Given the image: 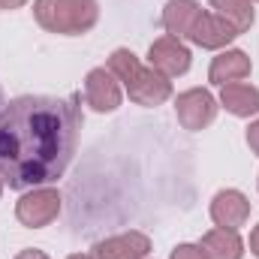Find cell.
Here are the masks:
<instances>
[{
	"instance_id": "5b68a950",
	"label": "cell",
	"mask_w": 259,
	"mask_h": 259,
	"mask_svg": "<svg viewBox=\"0 0 259 259\" xmlns=\"http://www.w3.org/2000/svg\"><path fill=\"white\" fill-rule=\"evenodd\" d=\"M217 109H220V103L214 100V94L208 88H190V91L178 94V100H175L178 121H181V127L190 130V133H199L208 124H214Z\"/></svg>"
},
{
	"instance_id": "3957f363",
	"label": "cell",
	"mask_w": 259,
	"mask_h": 259,
	"mask_svg": "<svg viewBox=\"0 0 259 259\" xmlns=\"http://www.w3.org/2000/svg\"><path fill=\"white\" fill-rule=\"evenodd\" d=\"M33 18L49 33L81 36L100 21V3L97 0H33Z\"/></svg>"
},
{
	"instance_id": "5bb4252c",
	"label": "cell",
	"mask_w": 259,
	"mask_h": 259,
	"mask_svg": "<svg viewBox=\"0 0 259 259\" xmlns=\"http://www.w3.org/2000/svg\"><path fill=\"white\" fill-rule=\"evenodd\" d=\"M202 6L196 0H169L163 6V30L175 39H184L193 27V21L199 18Z\"/></svg>"
},
{
	"instance_id": "7c38bea8",
	"label": "cell",
	"mask_w": 259,
	"mask_h": 259,
	"mask_svg": "<svg viewBox=\"0 0 259 259\" xmlns=\"http://www.w3.org/2000/svg\"><path fill=\"white\" fill-rule=\"evenodd\" d=\"M199 250L205 259H241L244 256V241L235 229H211L202 235Z\"/></svg>"
},
{
	"instance_id": "277c9868",
	"label": "cell",
	"mask_w": 259,
	"mask_h": 259,
	"mask_svg": "<svg viewBox=\"0 0 259 259\" xmlns=\"http://www.w3.org/2000/svg\"><path fill=\"white\" fill-rule=\"evenodd\" d=\"M61 208H64L61 205V193L55 187H33L30 193H24L15 202V217L27 229H42V226L58 220Z\"/></svg>"
},
{
	"instance_id": "ba28073f",
	"label": "cell",
	"mask_w": 259,
	"mask_h": 259,
	"mask_svg": "<svg viewBox=\"0 0 259 259\" xmlns=\"http://www.w3.org/2000/svg\"><path fill=\"white\" fill-rule=\"evenodd\" d=\"M151 253V238L145 232H121V235H112L106 241H97L91 256L94 259H145Z\"/></svg>"
},
{
	"instance_id": "603a6c76",
	"label": "cell",
	"mask_w": 259,
	"mask_h": 259,
	"mask_svg": "<svg viewBox=\"0 0 259 259\" xmlns=\"http://www.w3.org/2000/svg\"><path fill=\"white\" fill-rule=\"evenodd\" d=\"M0 196H3V178H0Z\"/></svg>"
},
{
	"instance_id": "8992f818",
	"label": "cell",
	"mask_w": 259,
	"mask_h": 259,
	"mask_svg": "<svg viewBox=\"0 0 259 259\" xmlns=\"http://www.w3.org/2000/svg\"><path fill=\"white\" fill-rule=\"evenodd\" d=\"M193 64V55H190V49L181 42V39H175V36H160V39H154L151 42V49H148V66H154L160 75H166V78H175V75H184L187 69Z\"/></svg>"
},
{
	"instance_id": "30bf717a",
	"label": "cell",
	"mask_w": 259,
	"mask_h": 259,
	"mask_svg": "<svg viewBox=\"0 0 259 259\" xmlns=\"http://www.w3.org/2000/svg\"><path fill=\"white\" fill-rule=\"evenodd\" d=\"M235 36H238V33H235L220 15H214V12H208V9L199 12V18L193 21V27H190V33H187V39H190L193 46H199V49H211V52L226 49Z\"/></svg>"
},
{
	"instance_id": "d6986e66",
	"label": "cell",
	"mask_w": 259,
	"mask_h": 259,
	"mask_svg": "<svg viewBox=\"0 0 259 259\" xmlns=\"http://www.w3.org/2000/svg\"><path fill=\"white\" fill-rule=\"evenodd\" d=\"M250 253L259 259V223L253 226V232H250Z\"/></svg>"
},
{
	"instance_id": "44dd1931",
	"label": "cell",
	"mask_w": 259,
	"mask_h": 259,
	"mask_svg": "<svg viewBox=\"0 0 259 259\" xmlns=\"http://www.w3.org/2000/svg\"><path fill=\"white\" fill-rule=\"evenodd\" d=\"M66 259H94V256H88V253H72V256H66Z\"/></svg>"
},
{
	"instance_id": "7a4b0ae2",
	"label": "cell",
	"mask_w": 259,
	"mask_h": 259,
	"mask_svg": "<svg viewBox=\"0 0 259 259\" xmlns=\"http://www.w3.org/2000/svg\"><path fill=\"white\" fill-rule=\"evenodd\" d=\"M109 69L118 81H124L136 106H163L172 97V78L160 75L154 66H145L130 49H115L109 58Z\"/></svg>"
},
{
	"instance_id": "9c48e42d",
	"label": "cell",
	"mask_w": 259,
	"mask_h": 259,
	"mask_svg": "<svg viewBox=\"0 0 259 259\" xmlns=\"http://www.w3.org/2000/svg\"><path fill=\"white\" fill-rule=\"evenodd\" d=\"M250 217V199L241 193V190H220V193L211 199V220L220 226V229H241Z\"/></svg>"
},
{
	"instance_id": "ffe728a7",
	"label": "cell",
	"mask_w": 259,
	"mask_h": 259,
	"mask_svg": "<svg viewBox=\"0 0 259 259\" xmlns=\"http://www.w3.org/2000/svg\"><path fill=\"white\" fill-rule=\"evenodd\" d=\"M24 3H27V0H0V9H6V12H9V9H21Z\"/></svg>"
},
{
	"instance_id": "cb8c5ba5",
	"label": "cell",
	"mask_w": 259,
	"mask_h": 259,
	"mask_svg": "<svg viewBox=\"0 0 259 259\" xmlns=\"http://www.w3.org/2000/svg\"><path fill=\"white\" fill-rule=\"evenodd\" d=\"M247 3H259V0H247Z\"/></svg>"
},
{
	"instance_id": "ac0fdd59",
	"label": "cell",
	"mask_w": 259,
	"mask_h": 259,
	"mask_svg": "<svg viewBox=\"0 0 259 259\" xmlns=\"http://www.w3.org/2000/svg\"><path fill=\"white\" fill-rule=\"evenodd\" d=\"M15 259H49V253H42V250H21V253H15Z\"/></svg>"
},
{
	"instance_id": "9a60e30c",
	"label": "cell",
	"mask_w": 259,
	"mask_h": 259,
	"mask_svg": "<svg viewBox=\"0 0 259 259\" xmlns=\"http://www.w3.org/2000/svg\"><path fill=\"white\" fill-rule=\"evenodd\" d=\"M211 12L220 15L238 36L247 33L256 21V12H253V3L247 0H211Z\"/></svg>"
},
{
	"instance_id": "2e32d148",
	"label": "cell",
	"mask_w": 259,
	"mask_h": 259,
	"mask_svg": "<svg viewBox=\"0 0 259 259\" xmlns=\"http://www.w3.org/2000/svg\"><path fill=\"white\" fill-rule=\"evenodd\" d=\"M169 259H205V256H202L199 244H178V247L172 250V256H169Z\"/></svg>"
},
{
	"instance_id": "e0dca14e",
	"label": "cell",
	"mask_w": 259,
	"mask_h": 259,
	"mask_svg": "<svg viewBox=\"0 0 259 259\" xmlns=\"http://www.w3.org/2000/svg\"><path fill=\"white\" fill-rule=\"evenodd\" d=\"M247 145H250V151L259 157V118L247 127Z\"/></svg>"
},
{
	"instance_id": "8fae6325",
	"label": "cell",
	"mask_w": 259,
	"mask_h": 259,
	"mask_svg": "<svg viewBox=\"0 0 259 259\" xmlns=\"http://www.w3.org/2000/svg\"><path fill=\"white\" fill-rule=\"evenodd\" d=\"M250 69H253V64H250L247 52H241V49H226V52H220V55L211 61L208 81L217 84V88H226V84H232V81L247 78Z\"/></svg>"
},
{
	"instance_id": "4fadbf2b",
	"label": "cell",
	"mask_w": 259,
	"mask_h": 259,
	"mask_svg": "<svg viewBox=\"0 0 259 259\" xmlns=\"http://www.w3.org/2000/svg\"><path fill=\"white\" fill-rule=\"evenodd\" d=\"M220 106L235 118H253V115H259V88L244 84V81H232L220 91Z\"/></svg>"
},
{
	"instance_id": "6da1fadb",
	"label": "cell",
	"mask_w": 259,
	"mask_h": 259,
	"mask_svg": "<svg viewBox=\"0 0 259 259\" xmlns=\"http://www.w3.org/2000/svg\"><path fill=\"white\" fill-rule=\"evenodd\" d=\"M81 130L78 97H15L0 109V178L12 190L52 187L72 163Z\"/></svg>"
},
{
	"instance_id": "52a82bcc",
	"label": "cell",
	"mask_w": 259,
	"mask_h": 259,
	"mask_svg": "<svg viewBox=\"0 0 259 259\" xmlns=\"http://www.w3.org/2000/svg\"><path fill=\"white\" fill-rule=\"evenodd\" d=\"M121 100H124V94H121V84H118L112 69L97 66V69H91L84 75V103L94 112L109 115V112H115L121 106Z\"/></svg>"
},
{
	"instance_id": "7402d4cb",
	"label": "cell",
	"mask_w": 259,
	"mask_h": 259,
	"mask_svg": "<svg viewBox=\"0 0 259 259\" xmlns=\"http://www.w3.org/2000/svg\"><path fill=\"white\" fill-rule=\"evenodd\" d=\"M0 109H3V91H0Z\"/></svg>"
}]
</instances>
